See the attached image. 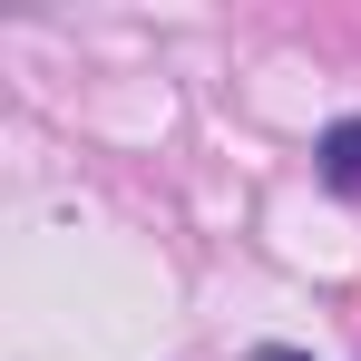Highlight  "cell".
Segmentation results:
<instances>
[{
  "instance_id": "cell-1",
  "label": "cell",
  "mask_w": 361,
  "mask_h": 361,
  "mask_svg": "<svg viewBox=\"0 0 361 361\" xmlns=\"http://www.w3.org/2000/svg\"><path fill=\"white\" fill-rule=\"evenodd\" d=\"M322 185L332 195H361V118L322 127Z\"/></svg>"
},
{
  "instance_id": "cell-2",
  "label": "cell",
  "mask_w": 361,
  "mask_h": 361,
  "mask_svg": "<svg viewBox=\"0 0 361 361\" xmlns=\"http://www.w3.org/2000/svg\"><path fill=\"white\" fill-rule=\"evenodd\" d=\"M254 361H312V352H293V342H264V352H254Z\"/></svg>"
}]
</instances>
